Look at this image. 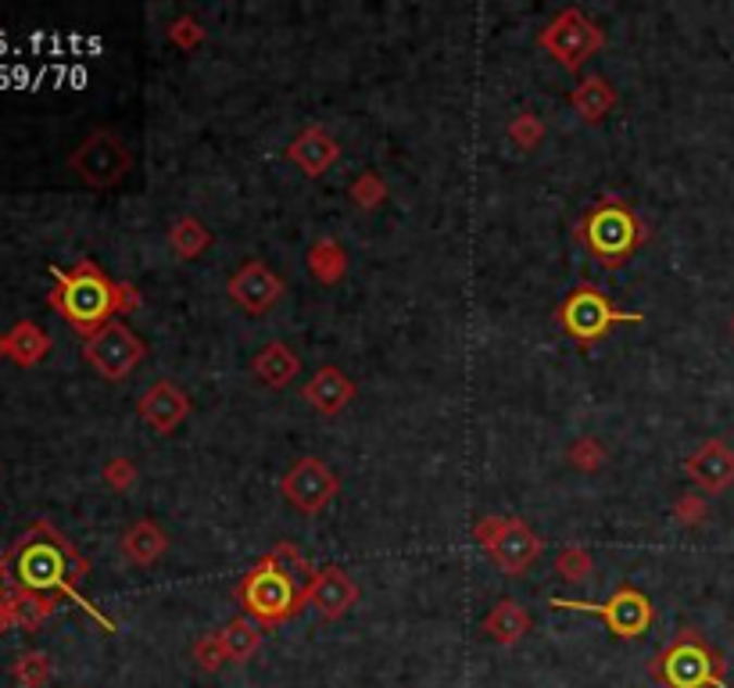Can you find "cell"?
Instances as JSON below:
<instances>
[{
	"label": "cell",
	"instance_id": "obj_1",
	"mask_svg": "<svg viewBox=\"0 0 734 688\" xmlns=\"http://www.w3.org/2000/svg\"><path fill=\"white\" fill-rule=\"evenodd\" d=\"M90 560L58 531L51 520H36L22 531L15 542L0 552V585H15L22 592L36 595H69L79 602L104 631H115V624L101 610L83 599L79 585L87 581Z\"/></svg>",
	"mask_w": 734,
	"mask_h": 688
},
{
	"label": "cell",
	"instance_id": "obj_2",
	"mask_svg": "<svg viewBox=\"0 0 734 688\" xmlns=\"http://www.w3.org/2000/svg\"><path fill=\"white\" fill-rule=\"evenodd\" d=\"M54 287L47 305L87 341L115 316V280L94 258H79L72 269H51Z\"/></svg>",
	"mask_w": 734,
	"mask_h": 688
},
{
	"label": "cell",
	"instance_id": "obj_3",
	"mask_svg": "<svg viewBox=\"0 0 734 688\" xmlns=\"http://www.w3.org/2000/svg\"><path fill=\"white\" fill-rule=\"evenodd\" d=\"M573 237L602 269H620L645 248L652 233H648L645 219L627 201L617 198V194H602L577 219Z\"/></svg>",
	"mask_w": 734,
	"mask_h": 688
},
{
	"label": "cell",
	"instance_id": "obj_4",
	"mask_svg": "<svg viewBox=\"0 0 734 688\" xmlns=\"http://www.w3.org/2000/svg\"><path fill=\"white\" fill-rule=\"evenodd\" d=\"M648 674L663 688H724L727 660L706 642L702 631L681 628L648 663Z\"/></svg>",
	"mask_w": 734,
	"mask_h": 688
},
{
	"label": "cell",
	"instance_id": "obj_5",
	"mask_svg": "<svg viewBox=\"0 0 734 688\" xmlns=\"http://www.w3.org/2000/svg\"><path fill=\"white\" fill-rule=\"evenodd\" d=\"M234 599L240 602L244 617L262 624V631L284 628L287 621H294L304 606H309L304 592L276 567L273 560H269V552L237 581Z\"/></svg>",
	"mask_w": 734,
	"mask_h": 688
},
{
	"label": "cell",
	"instance_id": "obj_6",
	"mask_svg": "<svg viewBox=\"0 0 734 688\" xmlns=\"http://www.w3.org/2000/svg\"><path fill=\"white\" fill-rule=\"evenodd\" d=\"M473 542L481 545L506 577H523L545 552V538L520 516H481L473 524Z\"/></svg>",
	"mask_w": 734,
	"mask_h": 688
},
{
	"label": "cell",
	"instance_id": "obj_7",
	"mask_svg": "<svg viewBox=\"0 0 734 688\" xmlns=\"http://www.w3.org/2000/svg\"><path fill=\"white\" fill-rule=\"evenodd\" d=\"M537 47L556 61L559 69L577 72L606 47V29L581 8H562L537 33Z\"/></svg>",
	"mask_w": 734,
	"mask_h": 688
},
{
	"label": "cell",
	"instance_id": "obj_8",
	"mask_svg": "<svg viewBox=\"0 0 734 688\" xmlns=\"http://www.w3.org/2000/svg\"><path fill=\"white\" fill-rule=\"evenodd\" d=\"M69 169L76 172V180L90 191H112L133 169L129 144L119 137L115 130H94L79 140L76 151L69 155Z\"/></svg>",
	"mask_w": 734,
	"mask_h": 688
},
{
	"label": "cell",
	"instance_id": "obj_9",
	"mask_svg": "<svg viewBox=\"0 0 734 688\" xmlns=\"http://www.w3.org/2000/svg\"><path fill=\"white\" fill-rule=\"evenodd\" d=\"M556 319H559V327H562V334H567V337H573L577 344H595V341H602L613 327L642 323L645 316L617 309V305L609 302L595 284H581V287H573L567 294V302L559 305Z\"/></svg>",
	"mask_w": 734,
	"mask_h": 688
},
{
	"label": "cell",
	"instance_id": "obj_10",
	"mask_svg": "<svg viewBox=\"0 0 734 688\" xmlns=\"http://www.w3.org/2000/svg\"><path fill=\"white\" fill-rule=\"evenodd\" d=\"M552 610H573V613H592V617H602L606 628L617 638H642L648 628L656 624V606L652 599L638 588L623 585L617 588L606 602H584V599H548Z\"/></svg>",
	"mask_w": 734,
	"mask_h": 688
},
{
	"label": "cell",
	"instance_id": "obj_11",
	"mask_svg": "<svg viewBox=\"0 0 734 688\" xmlns=\"http://www.w3.org/2000/svg\"><path fill=\"white\" fill-rule=\"evenodd\" d=\"M83 359L90 363V370L97 377L119 384V380H126L147 359V344L133 334L126 323L112 319V323L97 330L94 337L83 341Z\"/></svg>",
	"mask_w": 734,
	"mask_h": 688
},
{
	"label": "cell",
	"instance_id": "obj_12",
	"mask_svg": "<svg viewBox=\"0 0 734 688\" xmlns=\"http://www.w3.org/2000/svg\"><path fill=\"white\" fill-rule=\"evenodd\" d=\"M279 495L301 516H320L340 495V477L320 456H301L279 477Z\"/></svg>",
	"mask_w": 734,
	"mask_h": 688
},
{
	"label": "cell",
	"instance_id": "obj_13",
	"mask_svg": "<svg viewBox=\"0 0 734 688\" xmlns=\"http://www.w3.org/2000/svg\"><path fill=\"white\" fill-rule=\"evenodd\" d=\"M226 294L240 305L244 312L265 316L287 294V284L262 262V258H248V262H244L237 273L229 277Z\"/></svg>",
	"mask_w": 734,
	"mask_h": 688
},
{
	"label": "cell",
	"instance_id": "obj_14",
	"mask_svg": "<svg viewBox=\"0 0 734 688\" xmlns=\"http://www.w3.org/2000/svg\"><path fill=\"white\" fill-rule=\"evenodd\" d=\"M137 416L154 430V434L169 438V434H176L183 420L190 416V398L179 384H173V380H154L137 402Z\"/></svg>",
	"mask_w": 734,
	"mask_h": 688
},
{
	"label": "cell",
	"instance_id": "obj_15",
	"mask_svg": "<svg viewBox=\"0 0 734 688\" xmlns=\"http://www.w3.org/2000/svg\"><path fill=\"white\" fill-rule=\"evenodd\" d=\"M684 470L695 484H699L706 495H724V491L734 484V449L727 441L709 438L699 449L692 452Z\"/></svg>",
	"mask_w": 734,
	"mask_h": 688
},
{
	"label": "cell",
	"instance_id": "obj_16",
	"mask_svg": "<svg viewBox=\"0 0 734 688\" xmlns=\"http://www.w3.org/2000/svg\"><path fill=\"white\" fill-rule=\"evenodd\" d=\"M301 398L320 416H340L354 398H359V388H354V380L340 370V366L326 363L312 373L309 384L301 388Z\"/></svg>",
	"mask_w": 734,
	"mask_h": 688
},
{
	"label": "cell",
	"instance_id": "obj_17",
	"mask_svg": "<svg viewBox=\"0 0 734 688\" xmlns=\"http://www.w3.org/2000/svg\"><path fill=\"white\" fill-rule=\"evenodd\" d=\"M359 602V585L351 581L348 570L340 567H323L315 574V581L309 588V606L320 613L323 621H340L348 617L351 606Z\"/></svg>",
	"mask_w": 734,
	"mask_h": 688
},
{
	"label": "cell",
	"instance_id": "obj_18",
	"mask_svg": "<svg viewBox=\"0 0 734 688\" xmlns=\"http://www.w3.org/2000/svg\"><path fill=\"white\" fill-rule=\"evenodd\" d=\"M337 158H340V144L334 133L323 126H304L294 133V140L287 144V162L298 165L309 180H320Z\"/></svg>",
	"mask_w": 734,
	"mask_h": 688
},
{
	"label": "cell",
	"instance_id": "obj_19",
	"mask_svg": "<svg viewBox=\"0 0 734 688\" xmlns=\"http://www.w3.org/2000/svg\"><path fill=\"white\" fill-rule=\"evenodd\" d=\"M169 545H173V538H169L165 527L158 520H151V516L133 520L119 538V552L129 567H154V563L169 552Z\"/></svg>",
	"mask_w": 734,
	"mask_h": 688
},
{
	"label": "cell",
	"instance_id": "obj_20",
	"mask_svg": "<svg viewBox=\"0 0 734 688\" xmlns=\"http://www.w3.org/2000/svg\"><path fill=\"white\" fill-rule=\"evenodd\" d=\"M251 373L259 384H265L269 391H284L290 388L301 373V359L298 352L284 341H269L265 348L251 359Z\"/></svg>",
	"mask_w": 734,
	"mask_h": 688
},
{
	"label": "cell",
	"instance_id": "obj_21",
	"mask_svg": "<svg viewBox=\"0 0 734 688\" xmlns=\"http://www.w3.org/2000/svg\"><path fill=\"white\" fill-rule=\"evenodd\" d=\"M531 613L520 606L517 599H498L495 606H492V613L484 617V624H481V631L492 638V642H498V646H506V649H512V646H520L523 638H527V631H531Z\"/></svg>",
	"mask_w": 734,
	"mask_h": 688
},
{
	"label": "cell",
	"instance_id": "obj_22",
	"mask_svg": "<svg viewBox=\"0 0 734 688\" xmlns=\"http://www.w3.org/2000/svg\"><path fill=\"white\" fill-rule=\"evenodd\" d=\"M570 105H573V112H577L581 122L595 126V122H602L620 105V94L606 76H584L577 86H573Z\"/></svg>",
	"mask_w": 734,
	"mask_h": 688
},
{
	"label": "cell",
	"instance_id": "obj_23",
	"mask_svg": "<svg viewBox=\"0 0 734 688\" xmlns=\"http://www.w3.org/2000/svg\"><path fill=\"white\" fill-rule=\"evenodd\" d=\"M4 337H8V359L22 366V370L40 366L47 359V352H51V334H47L40 323H33V319H18Z\"/></svg>",
	"mask_w": 734,
	"mask_h": 688
},
{
	"label": "cell",
	"instance_id": "obj_24",
	"mask_svg": "<svg viewBox=\"0 0 734 688\" xmlns=\"http://www.w3.org/2000/svg\"><path fill=\"white\" fill-rule=\"evenodd\" d=\"M212 230H208L198 216H179L173 226H169V248L179 258V262H194L201 258L208 248H212Z\"/></svg>",
	"mask_w": 734,
	"mask_h": 688
},
{
	"label": "cell",
	"instance_id": "obj_25",
	"mask_svg": "<svg viewBox=\"0 0 734 688\" xmlns=\"http://www.w3.org/2000/svg\"><path fill=\"white\" fill-rule=\"evenodd\" d=\"M304 262H309V273L320 280V284L334 287L345 280L348 273V251L340 248V244L334 237H320L309 248V255H304Z\"/></svg>",
	"mask_w": 734,
	"mask_h": 688
},
{
	"label": "cell",
	"instance_id": "obj_26",
	"mask_svg": "<svg viewBox=\"0 0 734 688\" xmlns=\"http://www.w3.org/2000/svg\"><path fill=\"white\" fill-rule=\"evenodd\" d=\"M219 638H223L229 663H248L259 656L265 631H262V624H254L251 617H234L226 628H219Z\"/></svg>",
	"mask_w": 734,
	"mask_h": 688
},
{
	"label": "cell",
	"instance_id": "obj_27",
	"mask_svg": "<svg viewBox=\"0 0 734 688\" xmlns=\"http://www.w3.org/2000/svg\"><path fill=\"white\" fill-rule=\"evenodd\" d=\"M54 610H58V595H36V592H22V588H18V599H15V628L36 635L47 621L54 617Z\"/></svg>",
	"mask_w": 734,
	"mask_h": 688
},
{
	"label": "cell",
	"instance_id": "obj_28",
	"mask_svg": "<svg viewBox=\"0 0 734 688\" xmlns=\"http://www.w3.org/2000/svg\"><path fill=\"white\" fill-rule=\"evenodd\" d=\"M269 560H273L276 567L284 570V574L290 577V581L301 588L304 599H309V588H312L315 574H320V570H315L312 563L301 556V549H298V545H294V542H276L273 549H269Z\"/></svg>",
	"mask_w": 734,
	"mask_h": 688
},
{
	"label": "cell",
	"instance_id": "obj_29",
	"mask_svg": "<svg viewBox=\"0 0 734 688\" xmlns=\"http://www.w3.org/2000/svg\"><path fill=\"white\" fill-rule=\"evenodd\" d=\"M11 678H15L22 688H47V681L54 678V663L47 653H40V649H26L15 667H11Z\"/></svg>",
	"mask_w": 734,
	"mask_h": 688
},
{
	"label": "cell",
	"instance_id": "obj_30",
	"mask_svg": "<svg viewBox=\"0 0 734 688\" xmlns=\"http://www.w3.org/2000/svg\"><path fill=\"white\" fill-rule=\"evenodd\" d=\"M348 198L354 201L359 212H376V208L387 201V183L381 172H362V176L348 187Z\"/></svg>",
	"mask_w": 734,
	"mask_h": 688
},
{
	"label": "cell",
	"instance_id": "obj_31",
	"mask_svg": "<svg viewBox=\"0 0 734 688\" xmlns=\"http://www.w3.org/2000/svg\"><path fill=\"white\" fill-rule=\"evenodd\" d=\"M556 574L562 577V581H570V585H584L587 577L595 574V560H592V552L587 549H581V545H567L556 556Z\"/></svg>",
	"mask_w": 734,
	"mask_h": 688
},
{
	"label": "cell",
	"instance_id": "obj_32",
	"mask_svg": "<svg viewBox=\"0 0 734 688\" xmlns=\"http://www.w3.org/2000/svg\"><path fill=\"white\" fill-rule=\"evenodd\" d=\"M567 459H570L573 470H581V474H595L598 466H606L609 452H606V445H602V441H598V438L584 434V438H577V441H573V445L567 449Z\"/></svg>",
	"mask_w": 734,
	"mask_h": 688
},
{
	"label": "cell",
	"instance_id": "obj_33",
	"mask_svg": "<svg viewBox=\"0 0 734 688\" xmlns=\"http://www.w3.org/2000/svg\"><path fill=\"white\" fill-rule=\"evenodd\" d=\"M509 140L517 144L520 151H534V147L545 140V122L534 112H520L509 122Z\"/></svg>",
	"mask_w": 734,
	"mask_h": 688
},
{
	"label": "cell",
	"instance_id": "obj_34",
	"mask_svg": "<svg viewBox=\"0 0 734 688\" xmlns=\"http://www.w3.org/2000/svg\"><path fill=\"white\" fill-rule=\"evenodd\" d=\"M190 656H194V663H198V671H204V674H215L229 660L223 638H219V631L198 638V642H194V649H190Z\"/></svg>",
	"mask_w": 734,
	"mask_h": 688
},
{
	"label": "cell",
	"instance_id": "obj_35",
	"mask_svg": "<svg viewBox=\"0 0 734 688\" xmlns=\"http://www.w3.org/2000/svg\"><path fill=\"white\" fill-rule=\"evenodd\" d=\"M204 40V26L194 15H179L176 22H169V44H176L179 51H194Z\"/></svg>",
	"mask_w": 734,
	"mask_h": 688
},
{
	"label": "cell",
	"instance_id": "obj_36",
	"mask_svg": "<svg viewBox=\"0 0 734 688\" xmlns=\"http://www.w3.org/2000/svg\"><path fill=\"white\" fill-rule=\"evenodd\" d=\"M101 481L112 491H129L133 484H137V466H133V459H126V456H115V459L104 463Z\"/></svg>",
	"mask_w": 734,
	"mask_h": 688
},
{
	"label": "cell",
	"instance_id": "obj_37",
	"mask_svg": "<svg viewBox=\"0 0 734 688\" xmlns=\"http://www.w3.org/2000/svg\"><path fill=\"white\" fill-rule=\"evenodd\" d=\"M706 516H709V506H706L702 495H681L674 502V520L681 527H699Z\"/></svg>",
	"mask_w": 734,
	"mask_h": 688
},
{
	"label": "cell",
	"instance_id": "obj_38",
	"mask_svg": "<svg viewBox=\"0 0 734 688\" xmlns=\"http://www.w3.org/2000/svg\"><path fill=\"white\" fill-rule=\"evenodd\" d=\"M144 305L140 287H133L129 280H115V316H129Z\"/></svg>",
	"mask_w": 734,
	"mask_h": 688
},
{
	"label": "cell",
	"instance_id": "obj_39",
	"mask_svg": "<svg viewBox=\"0 0 734 688\" xmlns=\"http://www.w3.org/2000/svg\"><path fill=\"white\" fill-rule=\"evenodd\" d=\"M4 359H8V337L0 334V363H4Z\"/></svg>",
	"mask_w": 734,
	"mask_h": 688
},
{
	"label": "cell",
	"instance_id": "obj_40",
	"mask_svg": "<svg viewBox=\"0 0 734 688\" xmlns=\"http://www.w3.org/2000/svg\"><path fill=\"white\" fill-rule=\"evenodd\" d=\"M731 330H734V319H731Z\"/></svg>",
	"mask_w": 734,
	"mask_h": 688
}]
</instances>
